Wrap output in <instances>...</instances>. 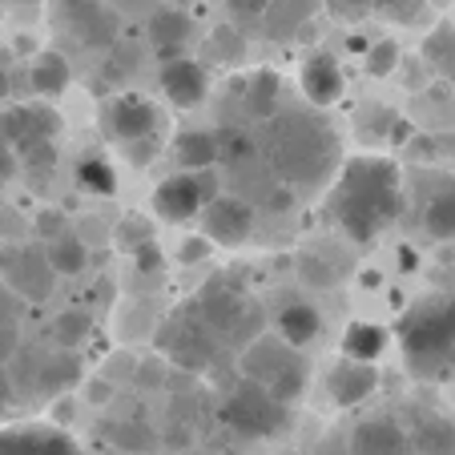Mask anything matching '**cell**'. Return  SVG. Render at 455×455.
<instances>
[{"mask_svg":"<svg viewBox=\"0 0 455 455\" xmlns=\"http://www.w3.org/2000/svg\"><path fill=\"white\" fill-rule=\"evenodd\" d=\"M198 315L210 323V331L218 335V343H242L246 347L250 339L262 335V315H258V307L250 302L246 291H238V286L230 283H210L206 294H202L198 302Z\"/></svg>","mask_w":455,"mask_h":455,"instance_id":"5b68a950","label":"cell"},{"mask_svg":"<svg viewBox=\"0 0 455 455\" xmlns=\"http://www.w3.org/2000/svg\"><path fill=\"white\" fill-rule=\"evenodd\" d=\"M162 93L173 109H198L210 93V73L194 57H170L162 65Z\"/></svg>","mask_w":455,"mask_h":455,"instance_id":"7c38bea8","label":"cell"},{"mask_svg":"<svg viewBox=\"0 0 455 455\" xmlns=\"http://www.w3.org/2000/svg\"><path fill=\"white\" fill-rule=\"evenodd\" d=\"M189 33H194V25H189V17L181 9L165 4V9H154V17H149V36L162 49V57H170L181 44H189Z\"/></svg>","mask_w":455,"mask_h":455,"instance_id":"d4e9b609","label":"cell"},{"mask_svg":"<svg viewBox=\"0 0 455 455\" xmlns=\"http://www.w3.org/2000/svg\"><path fill=\"white\" fill-rule=\"evenodd\" d=\"M57 113L49 109H36V105H12L4 117H0V133L12 141V146H20L28 154L33 146H44V141L57 133Z\"/></svg>","mask_w":455,"mask_h":455,"instance_id":"9a60e30c","label":"cell"},{"mask_svg":"<svg viewBox=\"0 0 455 455\" xmlns=\"http://www.w3.org/2000/svg\"><path fill=\"white\" fill-rule=\"evenodd\" d=\"M294 359H299V355H294L278 335H258V339H250V343L242 347L238 371H242V379H246V383L270 387Z\"/></svg>","mask_w":455,"mask_h":455,"instance_id":"4fadbf2b","label":"cell"},{"mask_svg":"<svg viewBox=\"0 0 455 455\" xmlns=\"http://www.w3.org/2000/svg\"><path fill=\"white\" fill-rule=\"evenodd\" d=\"M299 89H302V97H307L315 109H327V105L343 101L347 77H343V69H339V60L331 57V52H310V57L302 60Z\"/></svg>","mask_w":455,"mask_h":455,"instance_id":"5bb4252c","label":"cell"},{"mask_svg":"<svg viewBox=\"0 0 455 455\" xmlns=\"http://www.w3.org/2000/svg\"><path fill=\"white\" fill-rule=\"evenodd\" d=\"M423 60H427L431 69L439 73V77L455 81V25L451 20H443V25H435L427 36H423Z\"/></svg>","mask_w":455,"mask_h":455,"instance_id":"4316f807","label":"cell"},{"mask_svg":"<svg viewBox=\"0 0 455 455\" xmlns=\"http://www.w3.org/2000/svg\"><path fill=\"white\" fill-rule=\"evenodd\" d=\"M12 351H17V331H12L9 323H0V363L9 359Z\"/></svg>","mask_w":455,"mask_h":455,"instance_id":"f35d334b","label":"cell"},{"mask_svg":"<svg viewBox=\"0 0 455 455\" xmlns=\"http://www.w3.org/2000/svg\"><path fill=\"white\" fill-rule=\"evenodd\" d=\"M315 12H318V0H270L267 12H262V25H267V36L286 41L299 28H307V20Z\"/></svg>","mask_w":455,"mask_h":455,"instance_id":"cb8c5ba5","label":"cell"},{"mask_svg":"<svg viewBox=\"0 0 455 455\" xmlns=\"http://www.w3.org/2000/svg\"><path fill=\"white\" fill-rule=\"evenodd\" d=\"M60 214H41V226H36V234H44V238H60Z\"/></svg>","mask_w":455,"mask_h":455,"instance_id":"60d3db41","label":"cell"},{"mask_svg":"<svg viewBox=\"0 0 455 455\" xmlns=\"http://www.w3.org/2000/svg\"><path fill=\"white\" fill-rule=\"evenodd\" d=\"M379 387V371L371 363H351V359H339L327 375V395L335 399L339 407H359L363 399L375 395Z\"/></svg>","mask_w":455,"mask_h":455,"instance_id":"2e32d148","label":"cell"},{"mask_svg":"<svg viewBox=\"0 0 455 455\" xmlns=\"http://www.w3.org/2000/svg\"><path fill=\"white\" fill-rule=\"evenodd\" d=\"M210 49H214V57L230 60V65H238V60L246 57V41H242L238 28H214V36H210Z\"/></svg>","mask_w":455,"mask_h":455,"instance_id":"836d02e7","label":"cell"},{"mask_svg":"<svg viewBox=\"0 0 455 455\" xmlns=\"http://www.w3.org/2000/svg\"><path fill=\"white\" fill-rule=\"evenodd\" d=\"M343 359L351 363H371L375 367L379 359H383V351L391 347V331L379 327V323H367V318H359V323H351V327L343 331Z\"/></svg>","mask_w":455,"mask_h":455,"instance_id":"44dd1931","label":"cell"},{"mask_svg":"<svg viewBox=\"0 0 455 455\" xmlns=\"http://www.w3.org/2000/svg\"><path fill=\"white\" fill-rule=\"evenodd\" d=\"M371 9L383 12L395 25H415L423 17V9H427V0H371Z\"/></svg>","mask_w":455,"mask_h":455,"instance_id":"d6a6232c","label":"cell"},{"mask_svg":"<svg viewBox=\"0 0 455 455\" xmlns=\"http://www.w3.org/2000/svg\"><path fill=\"white\" fill-rule=\"evenodd\" d=\"M423 234L435 242H455V178H447L435 194H427L423 202Z\"/></svg>","mask_w":455,"mask_h":455,"instance_id":"7402d4cb","label":"cell"},{"mask_svg":"<svg viewBox=\"0 0 455 455\" xmlns=\"http://www.w3.org/2000/svg\"><path fill=\"white\" fill-rule=\"evenodd\" d=\"M222 194L214 170H198V173H173L162 186L154 189V214L165 222H189L198 218L210 202Z\"/></svg>","mask_w":455,"mask_h":455,"instance_id":"ba28073f","label":"cell"},{"mask_svg":"<svg viewBox=\"0 0 455 455\" xmlns=\"http://www.w3.org/2000/svg\"><path fill=\"white\" fill-rule=\"evenodd\" d=\"M113 12H154V9H162V0H105Z\"/></svg>","mask_w":455,"mask_h":455,"instance_id":"74e56055","label":"cell"},{"mask_svg":"<svg viewBox=\"0 0 455 455\" xmlns=\"http://www.w3.org/2000/svg\"><path fill=\"white\" fill-rule=\"evenodd\" d=\"M226 4H230V12L242 17V20H262V12H267L270 0H226Z\"/></svg>","mask_w":455,"mask_h":455,"instance_id":"8d00e7d4","label":"cell"},{"mask_svg":"<svg viewBox=\"0 0 455 455\" xmlns=\"http://www.w3.org/2000/svg\"><path fill=\"white\" fill-rule=\"evenodd\" d=\"M218 415L242 439H275L291 427V407H283L267 387L246 383V379L222 399V411Z\"/></svg>","mask_w":455,"mask_h":455,"instance_id":"277c9868","label":"cell"},{"mask_svg":"<svg viewBox=\"0 0 455 455\" xmlns=\"http://www.w3.org/2000/svg\"><path fill=\"white\" fill-rule=\"evenodd\" d=\"M206 254H210V238H202V242L189 238L186 246H181V258H186V262H198V258H206Z\"/></svg>","mask_w":455,"mask_h":455,"instance_id":"ab89813d","label":"cell"},{"mask_svg":"<svg viewBox=\"0 0 455 455\" xmlns=\"http://www.w3.org/2000/svg\"><path fill=\"white\" fill-rule=\"evenodd\" d=\"M407 439H411V451L419 455H455V415H419V423Z\"/></svg>","mask_w":455,"mask_h":455,"instance_id":"603a6c76","label":"cell"},{"mask_svg":"<svg viewBox=\"0 0 455 455\" xmlns=\"http://www.w3.org/2000/svg\"><path fill=\"white\" fill-rule=\"evenodd\" d=\"M327 9L335 12L339 20H359L371 12V0H327Z\"/></svg>","mask_w":455,"mask_h":455,"instance_id":"e575fe53","label":"cell"},{"mask_svg":"<svg viewBox=\"0 0 455 455\" xmlns=\"http://www.w3.org/2000/svg\"><path fill=\"white\" fill-rule=\"evenodd\" d=\"M367 73L371 77H391L395 73V65H399V44L391 41V36H383V41H375L367 52Z\"/></svg>","mask_w":455,"mask_h":455,"instance_id":"4dcf8cb0","label":"cell"},{"mask_svg":"<svg viewBox=\"0 0 455 455\" xmlns=\"http://www.w3.org/2000/svg\"><path fill=\"white\" fill-rule=\"evenodd\" d=\"M246 109L254 113V117H262V121L278 113V77L275 73H254V77H250Z\"/></svg>","mask_w":455,"mask_h":455,"instance_id":"f1b7e54d","label":"cell"},{"mask_svg":"<svg viewBox=\"0 0 455 455\" xmlns=\"http://www.w3.org/2000/svg\"><path fill=\"white\" fill-rule=\"evenodd\" d=\"M133 267H138V270H157V267H162V250H157L154 238L141 242V246L133 250Z\"/></svg>","mask_w":455,"mask_h":455,"instance_id":"d590c367","label":"cell"},{"mask_svg":"<svg viewBox=\"0 0 455 455\" xmlns=\"http://www.w3.org/2000/svg\"><path fill=\"white\" fill-rule=\"evenodd\" d=\"M202 230L218 246H242L254 234V206H246L234 194H218L206 210H202Z\"/></svg>","mask_w":455,"mask_h":455,"instance_id":"30bf717a","label":"cell"},{"mask_svg":"<svg viewBox=\"0 0 455 455\" xmlns=\"http://www.w3.org/2000/svg\"><path fill=\"white\" fill-rule=\"evenodd\" d=\"M44 258H49L52 275H81L85 262H89V250L77 234H60V238H52V246H49Z\"/></svg>","mask_w":455,"mask_h":455,"instance_id":"83f0119b","label":"cell"},{"mask_svg":"<svg viewBox=\"0 0 455 455\" xmlns=\"http://www.w3.org/2000/svg\"><path fill=\"white\" fill-rule=\"evenodd\" d=\"M28 85H33L36 97H60L69 89V60L60 52H41L28 69Z\"/></svg>","mask_w":455,"mask_h":455,"instance_id":"484cf974","label":"cell"},{"mask_svg":"<svg viewBox=\"0 0 455 455\" xmlns=\"http://www.w3.org/2000/svg\"><path fill=\"white\" fill-rule=\"evenodd\" d=\"M411 451V439L399 427L395 419H363L359 427L351 431V455H407Z\"/></svg>","mask_w":455,"mask_h":455,"instance_id":"e0dca14e","label":"cell"},{"mask_svg":"<svg viewBox=\"0 0 455 455\" xmlns=\"http://www.w3.org/2000/svg\"><path fill=\"white\" fill-rule=\"evenodd\" d=\"M77 181L89 194H101V198L117 194V173H113V165L105 162V157H85V162H77Z\"/></svg>","mask_w":455,"mask_h":455,"instance_id":"f546056e","label":"cell"},{"mask_svg":"<svg viewBox=\"0 0 455 455\" xmlns=\"http://www.w3.org/2000/svg\"><path fill=\"white\" fill-rule=\"evenodd\" d=\"M0 455H85V451L65 427L12 423V427H0Z\"/></svg>","mask_w":455,"mask_h":455,"instance_id":"9c48e42d","label":"cell"},{"mask_svg":"<svg viewBox=\"0 0 455 455\" xmlns=\"http://www.w3.org/2000/svg\"><path fill=\"white\" fill-rule=\"evenodd\" d=\"M254 149L286 194L327 186L343 165L339 138L315 109H278L275 117L262 121Z\"/></svg>","mask_w":455,"mask_h":455,"instance_id":"6da1fadb","label":"cell"},{"mask_svg":"<svg viewBox=\"0 0 455 455\" xmlns=\"http://www.w3.org/2000/svg\"><path fill=\"white\" fill-rule=\"evenodd\" d=\"M275 327H278V339H283L291 351H302L307 343H315L318 339V331H323V315H318L315 302L294 299V302H286L283 307V315H278Z\"/></svg>","mask_w":455,"mask_h":455,"instance_id":"ffe728a7","label":"cell"},{"mask_svg":"<svg viewBox=\"0 0 455 455\" xmlns=\"http://www.w3.org/2000/svg\"><path fill=\"white\" fill-rule=\"evenodd\" d=\"M411 267H415V250L403 246V270H411Z\"/></svg>","mask_w":455,"mask_h":455,"instance_id":"ee69618b","label":"cell"},{"mask_svg":"<svg viewBox=\"0 0 455 455\" xmlns=\"http://www.w3.org/2000/svg\"><path fill=\"white\" fill-rule=\"evenodd\" d=\"M9 403V379H4V371H0V407Z\"/></svg>","mask_w":455,"mask_h":455,"instance_id":"b9f144b4","label":"cell"},{"mask_svg":"<svg viewBox=\"0 0 455 455\" xmlns=\"http://www.w3.org/2000/svg\"><path fill=\"white\" fill-rule=\"evenodd\" d=\"M9 283L17 294H25V299H44V294L52 291V283H57V275H52L49 258L44 254H33V250H12V262H9Z\"/></svg>","mask_w":455,"mask_h":455,"instance_id":"ac0fdd59","label":"cell"},{"mask_svg":"<svg viewBox=\"0 0 455 455\" xmlns=\"http://www.w3.org/2000/svg\"><path fill=\"white\" fill-rule=\"evenodd\" d=\"M403 210V181L391 157H351L327 186V214L351 242H375Z\"/></svg>","mask_w":455,"mask_h":455,"instance_id":"7a4b0ae2","label":"cell"},{"mask_svg":"<svg viewBox=\"0 0 455 455\" xmlns=\"http://www.w3.org/2000/svg\"><path fill=\"white\" fill-rule=\"evenodd\" d=\"M395 343L415 379H455V294H427L395 323Z\"/></svg>","mask_w":455,"mask_h":455,"instance_id":"3957f363","label":"cell"},{"mask_svg":"<svg viewBox=\"0 0 455 455\" xmlns=\"http://www.w3.org/2000/svg\"><path fill=\"white\" fill-rule=\"evenodd\" d=\"M52 20L81 49H109L121 33V17L105 0H57L52 4Z\"/></svg>","mask_w":455,"mask_h":455,"instance_id":"52a82bcc","label":"cell"},{"mask_svg":"<svg viewBox=\"0 0 455 455\" xmlns=\"http://www.w3.org/2000/svg\"><path fill=\"white\" fill-rule=\"evenodd\" d=\"M222 141L210 129H181L173 141V162L181 165V173H198V170H214Z\"/></svg>","mask_w":455,"mask_h":455,"instance_id":"d6986e66","label":"cell"},{"mask_svg":"<svg viewBox=\"0 0 455 455\" xmlns=\"http://www.w3.org/2000/svg\"><path fill=\"white\" fill-rule=\"evenodd\" d=\"M157 343H162V351L186 371H206V367H214L218 355H222V343H218V335L210 331V323L198 315L194 302L181 307L178 315H170V323L162 327Z\"/></svg>","mask_w":455,"mask_h":455,"instance_id":"8992f818","label":"cell"},{"mask_svg":"<svg viewBox=\"0 0 455 455\" xmlns=\"http://www.w3.org/2000/svg\"><path fill=\"white\" fill-rule=\"evenodd\" d=\"M93 399H109V383H93Z\"/></svg>","mask_w":455,"mask_h":455,"instance_id":"7bdbcfd3","label":"cell"},{"mask_svg":"<svg viewBox=\"0 0 455 455\" xmlns=\"http://www.w3.org/2000/svg\"><path fill=\"white\" fill-rule=\"evenodd\" d=\"M89 331H93V323H89L85 310H65V315L57 318V327H52V335H57L60 347H77Z\"/></svg>","mask_w":455,"mask_h":455,"instance_id":"1f68e13d","label":"cell"},{"mask_svg":"<svg viewBox=\"0 0 455 455\" xmlns=\"http://www.w3.org/2000/svg\"><path fill=\"white\" fill-rule=\"evenodd\" d=\"M157 125H162V113H157V105L141 93H121L117 101L109 105V129L125 141V146L157 141Z\"/></svg>","mask_w":455,"mask_h":455,"instance_id":"8fae6325","label":"cell"}]
</instances>
